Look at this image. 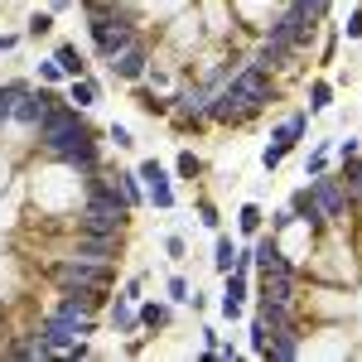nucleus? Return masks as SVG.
Returning a JSON list of instances; mask_svg holds the SVG:
<instances>
[{"mask_svg": "<svg viewBox=\"0 0 362 362\" xmlns=\"http://www.w3.org/2000/svg\"><path fill=\"white\" fill-rule=\"evenodd\" d=\"M218 314H223L227 324H237V319L247 314V300H227V295H223V300H218Z\"/></svg>", "mask_w": 362, "mask_h": 362, "instance_id": "nucleus-31", "label": "nucleus"}, {"mask_svg": "<svg viewBox=\"0 0 362 362\" xmlns=\"http://www.w3.org/2000/svg\"><path fill=\"white\" fill-rule=\"evenodd\" d=\"M309 189H314V198H319V208H324V218H329V227L348 223L353 218V194H348V184L338 179L334 169H324V174H309Z\"/></svg>", "mask_w": 362, "mask_h": 362, "instance_id": "nucleus-3", "label": "nucleus"}, {"mask_svg": "<svg viewBox=\"0 0 362 362\" xmlns=\"http://www.w3.org/2000/svg\"><path fill=\"white\" fill-rule=\"evenodd\" d=\"M232 266H237V242H232L223 227H218V247H213V271H218V276H227Z\"/></svg>", "mask_w": 362, "mask_h": 362, "instance_id": "nucleus-17", "label": "nucleus"}, {"mask_svg": "<svg viewBox=\"0 0 362 362\" xmlns=\"http://www.w3.org/2000/svg\"><path fill=\"white\" fill-rule=\"evenodd\" d=\"M73 5H78V0H49V10H54V15H63V10H73Z\"/></svg>", "mask_w": 362, "mask_h": 362, "instance_id": "nucleus-38", "label": "nucleus"}, {"mask_svg": "<svg viewBox=\"0 0 362 362\" xmlns=\"http://www.w3.org/2000/svg\"><path fill=\"white\" fill-rule=\"evenodd\" d=\"M300 266L276 271V276H256V300H276V305H300Z\"/></svg>", "mask_w": 362, "mask_h": 362, "instance_id": "nucleus-6", "label": "nucleus"}, {"mask_svg": "<svg viewBox=\"0 0 362 362\" xmlns=\"http://www.w3.org/2000/svg\"><path fill=\"white\" fill-rule=\"evenodd\" d=\"M290 155H295V150H290L285 140H266V150H261V169H266V174H276Z\"/></svg>", "mask_w": 362, "mask_h": 362, "instance_id": "nucleus-21", "label": "nucleus"}, {"mask_svg": "<svg viewBox=\"0 0 362 362\" xmlns=\"http://www.w3.org/2000/svg\"><path fill=\"white\" fill-rule=\"evenodd\" d=\"M107 68H112L116 83H145V73H150V44L145 39H136V44H126L116 58H107Z\"/></svg>", "mask_w": 362, "mask_h": 362, "instance_id": "nucleus-5", "label": "nucleus"}, {"mask_svg": "<svg viewBox=\"0 0 362 362\" xmlns=\"http://www.w3.org/2000/svg\"><path fill=\"white\" fill-rule=\"evenodd\" d=\"M20 39H25V34H0V54H10V49H15Z\"/></svg>", "mask_w": 362, "mask_h": 362, "instance_id": "nucleus-37", "label": "nucleus"}, {"mask_svg": "<svg viewBox=\"0 0 362 362\" xmlns=\"http://www.w3.org/2000/svg\"><path fill=\"white\" fill-rule=\"evenodd\" d=\"M54 63L63 68V78H83V73H87V58H83V49H78V44H58V49H54Z\"/></svg>", "mask_w": 362, "mask_h": 362, "instance_id": "nucleus-15", "label": "nucleus"}, {"mask_svg": "<svg viewBox=\"0 0 362 362\" xmlns=\"http://www.w3.org/2000/svg\"><path fill=\"white\" fill-rule=\"evenodd\" d=\"M54 25H58L54 10H34V15L25 20V39H34V44H39V39H49V34H54Z\"/></svg>", "mask_w": 362, "mask_h": 362, "instance_id": "nucleus-18", "label": "nucleus"}, {"mask_svg": "<svg viewBox=\"0 0 362 362\" xmlns=\"http://www.w3.org/2000/svg\"><path fill=\"white\" fill-rule=\"evenodd\" d=\"M102 314H107V324H112L116 334H126V338L140 334V319H136V305H131V300H121V295H116V300L102 309Z\"/></svg>", "mask_w": 362, "mask_h": 362, "instance_id": "nucleus-12", "label": "nucleus"}, {"mask_svg": "<svg viewBox=\"0 0 362 362\" xmlns=\"http://www.w3.org/2000/svg\"><path fill=\"white\" fill-rule=\"evenodd\" d=\"M285 208H290V218H295L300 227H309L314 237H324V232H329V218H324V208H319V198H314V189H309V184H300V189L290 194V203H285Z\"/></svg>", "mask_w": 362, "mask_h": 362, "instance_id": "nucleus-7", "label": "nucleus"}, {"mask_svg": "<svg viewBox=\"0 0 362 362\" xmlns=\"http://www.w3.org/2000/svg\"><path fill=\"white\" fill-rule=\"evenodd\" d=\"M116 295H121V300H131V305H140V300H145V276H131Z\"/></svg>", "mask_w": 362, "mask_h": 362, "instance_id": "nucleus-30", "label": "nucleus"}, {"mask_svg": "<svg viewBox=\"0 0 362 362\" xmlns=\"http://www.w3.org/2000/svg\"><path fill=\"white\" fill-rule=\"evenodd\" d=\"M165 256H169V261H184V256H189V242H184V232H165Z\"/></svg>", "mask_w": 362, "mask_h": 362, "instance_id": "nucleus-29", "label": "nucleus"}, {"mask_svg": "<svg viewBox=\"0 0 362 362\" xmlns=\"http://www.w3.org/2000/svg\"><path fill=\"white\" fill-rule=\"evenodd\" d=\"M29 87H34V83H25V78H5V92H10V102H15V97H25Z\"/></svg>", "mask_w": 362, "mask_h": 362, "instance_id": "nucleus-33", "label": "nucleus"}, {"mask_svg": "<svg viewBox=\"0 0 362 362\" xmlns=\"http://www.w3.org/2000/svg\"><path fill=\"white\" fill-rule=\"evenodd\" d=\"M334 107V83L329 78H309V87H305V112L309 116H324Z\"/></svg>", "mask_w": 362, "mask_h": 362, "instance_id": "nucleus-13", "label": "nucleus"}, {"mask_svg": "<svg viewBox=\"0 0 362 362\" xmlns=\"http://www.w3.org/2000/svg\"><path fill=\"white\" fill-rule=\"evenodd\" d=\"M136 319H140V329L165 334L169 324H174V305H169V300H140V305H136Z\"/></svg>", "mask_w": 362, "mask_h": 362, "instance_id": "nucleus-11", "label": "nucleus"}, {"mask_svg": "<svg viewBox=\"0 0 362 362\" xmlns=\"http://www.w3.org/2000/svg\"><path fill=\"white\" fill-rule=\"evenodd\" d=\"M49 280H54L58 290H73V285H102V290H112L116 266L112 261H97V256H83V251H68V256H58L54 266H49Z\"/></svg>", "mask_w": 362, "mask_h": 362, "instance_id": "nucleus-2", "label": "nucleus"}, {"mask_svg": "<svg viewBox=\"0 0 362 362\" xmlns=\"http://www.w3.org/2000/svg\"><path fill=\"white\" fill-rule=\"evenodd\" d=\"M136 174H140V184H145V203H150V208H160V213H174V208H179L174 174H169L160 160H140Z\"/></svg>", "mask_w": 362, "mask_h": 362, "instance_id": "nucleus-4", "label": "nucleus"}, {"mask_svg": "<svg viewBox=\"0 0 362 362\" xmlns=\"http://www.w3.org/2000/svg\"><path fill=\"white\" fill-rule=\"evenodd\" d=\"M116 189H121V198H126V208H131V213L145 208V184H140L136 169H116Z\"/></svg>", "mask_w": 362, "mask_h": 362, "instance_id": "nucleus-14", "label": "nucleus"}, {"mask_svg": "<svg viewBox=\"0 0 362 362\" xmlns=\"http://www.w3.org/2000/svg\"><path fill=\"white\" fill-rule=\"evenodd\" d=\"M223 87L232 92V97H237V102H242V107H247L251 116L261 112L266 102H276V97H280L276 73H271V68H261L256 58H242V63L227 73V83H223Z\"/></svg>", "mask_w": 362, "mask_h": 362, "instance_id": "nucleus-1", "label": "nucleus"}, {"mask_svg": "<svg viewBox=\"0 0 362 362\" xmlns=\"http://www.w3.org/2000/svg\"><path fill=\"white\" fill-rule=\"evenodd\" d=\"M261 223H266L261 203H256V198H247V203L237 208V232H242V237H256V232H261Z\"/></svg>", "mask_w": 362, "mask_h": 362, "instance_id": "nucleus-16", "label": "nucleus"}, {"mask_svg": "<svg viewBox=\"0 0 362 362\" xmlns=\"http://www.w3.org/2000/svg\"><path fill=\"white\" fill-rule=\"evenodd\" d=\"M329 155H334V140H314V150L305 155V179L309 174H324L329 169Z\"/></svg>", "mask_w": 362, "mask_h": 362, "instance_id": "nucleus-22", "label": "nucleus"}, {"mask_svg": "<svg viewBox=\"0 0 362 362\" xmlns=\"http://www.w3.org/2000/svg\"><path fill=\"white\" fill-rule=\"evenodd\" d=\"M194 213H198V223L208 227V232H218V227H223V213H218V203H213V198H194Z\"/></svg>", "mask_w": 362, "mask_h": 362, "instance_id": "nucleus-25", "label": "nucleus"}, {"mask_svg": "<svg viewBox=\"0 0 362 362\" xmlns=\"http://www.w3.org/2000/svg\"><path fill=\"white\" fill-rule=\"evenodd\" d=\"M305 136H309V112H305V107H300V112H290V116H280L276 126H271V140H285L290 150H300Z\"/></svg>", "mask_w": 362, "mask_h": 362, "instance_id": "nucleus-9", "label": "nucleus"}, {"mask_svg": "<svg viewBox=\"0 0 362 362\" xmlns=\"http://www.w3.org/2000/svg\"><path fill=\"white\" fill-rule=\"evenodd\" d=\"M338 34H343L348 44H358V39H362V0H358V10H353V15H348V20L338 25Z\"/></svg>", "mask_w": 362, "mask_h": 362, "instance_id": "nucleus-28", "label": "nucleus"}, {"mask_svg": "<svg viewBox=\"0 0 362 362\" xmlns=\"http://www.w3.org/2000/svg\"><path fill=\"white\" fill-rule=\"evenodd\" d=\"M165 295H169V305H189V300H194V285H189V276H179V271H174V276L165 280Z\"/></svg>", "mask_w": 362, "mask_h": 362, "instance_id": "nucleus-24", "label": "nucleus"}, {"mask_svg": "<svg viewBox=\"0 0 362 362\" xmlns=\"http://www.w3.org/2000/svg\"><path fill=\"white\" fill-rule=\"evenodd\" d=\"M218 358H223V362H237L242 353H237V343H218Z\"/></svg>", "mask_w": 362, "mask_h": 362, "instance_id": "nucleus-36", "label": "nucleus"}, {"mask_svg": "<svg viewBox=\"0 0 362 362\" xmlns=\"http://www.w3.org/2000/svg\"><path fill=\"white\" fill-rule=\"evenodd\" d=\"M34 78H39L44 87H63V83H68V78H63V68H58L54 58H39V63H34Z\"/></svg>", "mask_w": 362, "mask_h": 362, "instance_id": "nucleus-26", "label": "nucleus"}, {"mask_svg": "<svg viewBox=\"0 0 362 362\" xmlns=\"http://www.w3.org/2000/svg\"><path fill=\"white\" fill-rule=\"evenodd\" d=\"M203 174H208V165L198 160L194 150H179V155H174V179H189V184H194V179H203Z\"/></svg>", "mask_w": 362, "mask_h": 362, "instance_id": "nucleus-19", "label": "nucleus"}, {"mask_svg": "<svg viewBox=\"0 0 362 362\" xmlns=\"http://www.w3.org/2000/svg\"><path fill=\"white\" fill-rule=\"evenodd\" d=\"M300 353H305V324H290V329H276V334H271V343H266L261 358L266 362H295Z\"/></svg>", "mask_w": 362, "mask_h": 362, "instance_id": "nucleus-8", "label": "nucleus"}, {"mask_svg": "<svg viewBox=\"0 0 362 362\" xmlns=\"http://www.w3.org/2000/svg\"><path fill=\"white\" fill-rule=\"evenodd\" d=\"M102 136L112 140L116 150H136V136H131V126H121V121H112V126H107Z\"/></svg>", "mask_w": 362, "mask_h": 362, "instance_id": "nucleus-27", "label": "nucleus"}, {"mask_svg": "<svg viewBox=\"0 0 362 362\" xmlns=\"http://www.w3.org/2000/svg\"><path fill=\"white\" fill-rule=\"evenodd\" d=\"M247 338H251V353H256V358H261V353H266V343H271V324H266V319H261V314H256V309H251Z\"/></svg>", "mask_w": 362, "mask_h": 362, "instance_id": "nucleus-23", "label": "nucleus"}, {"mask_svg": "<svg viewBox=\"0 0 362 362\" xmlns=\"http://www.w3.org/2000/svg\"><path fill=\"white\" fill-rule=\"evenodd\" d=\"M10 126V92H5V78H0V131Z\"/></svg>", "mask_w": 362, "mask_h": 362, "instance_id": "nucleus-35", "label": "nucleus"}, {"mask_svg": "<svg viewBox=\"0 0 362 362\" xmlns=\"http://www.w3.org/2000/svg\"><path fill=\"white\" fill-rule=\"evenodd\" d=\"M10 179H15V165H10V155H0V194L10 189Z\"/></svg>", "mask_w": 362, "mask_h": 362, "instance_id": "nucleus-34", "label": "nucleus"}, {"mask_svg": "<svg viewBox=\"0 0 362 362\" xmlns=\"http://www.w3.org/2000/svg\"><path fill=\"white\" fill-rule=\"evenodd\" d=\"M136 87V107L145 116H169V97H160V92H150V87H140V83H131Z\"/></svg>", "mask_w": 362, "mask_h": 362, "instance_id": "nucleus-20", "label": "nucleus"}, {"mask_svg": "<svg viewBox=\"0 0 362 362\" xmlns=\"http://www.w3.org/2000/svg\"><path fill=\"white\" fill-rule=\"evenodd\" d=\"M63 97H68L78 112H87V107H97V102H102V83H97L92 73H83V78H68V83H63Z\"/></svg>", "mask_w": 362, "mask_h": 362, "instance_id": "nucleus-10", "label": "nucleus"}, {"mask_svg": "<svg viewBox=\"0 0 362 362\" xmlns=\"http://www.w3.org/2000/svg\"><path fill=\"white\" fill-rule=\"evenodd\" d=\"M358 150H362V140H358V136H348V140H334V155H338V160H353Z\"/></svg>", "mask_w": 362, "mask_h": 362, "instance_id": "nucleus-32", "label": "nucleus"}]
</instances>
